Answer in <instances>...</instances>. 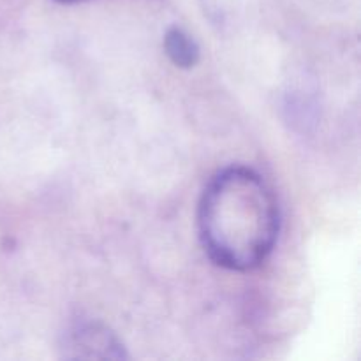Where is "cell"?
Listing matches in <instances>:
<instances>
[{"label": "cell", "mask_w": 361, "mask_h": 361, "mask_svg": "<svg viewBox=\"0 0 361 361\" xmlns=\"http://www.w3.org/2000/svg\"><path fill=\"white\" fill-rule=\"evenodd\" d=\"M197 228L204 252L215 264L233 271L254 270L277 243V197L259 173L245 166H229L204 187Z\"/></svg>", "instance_id": "6da1fadb"}, {"label": "cell", "mask_w": 361, "mask_h": 361, "mask_svg": "<svg viewBox=\"0 0 361 361\" xmlns=\"http://www.w3.org/2000/svg\"><path fill=\"white\" fill-rule=\"evenodd\" d=\"M60 349L66 358L120 360L127 356L115 334L101 323H83L74 326L66 334Z\"/></svg>", "instance_id": "7a4b0ae2"}, {"label": "cell", "mask_w": 361, "mask_h": 361, "mask_svg": "<svg viewBox=\"0 0 361 361\" xmlns=\"http://www.w3.org/2000/svg\"><path fill=\"white\" fill-rule=\"evenodd\" d=\"M164 49L175 66L189 69L200 60V46L182 28H169L164 37Z\"/></svg>", "instance_id": "3957f363"}, {"label": "cell", "mask_w": 361, "mask_h": 361, "mask_svg": "<svg viewBox=\"0 0 361 361\" xmlns=\"http://www.w3.org/2000/svg\"><path fill=\"white\" fill-rule=\"evenodd\" d=\"M59 2H63V4H74V2H83V0H59Z\"/></svg>", "instance_id": "277c9868"}]
</instances>
